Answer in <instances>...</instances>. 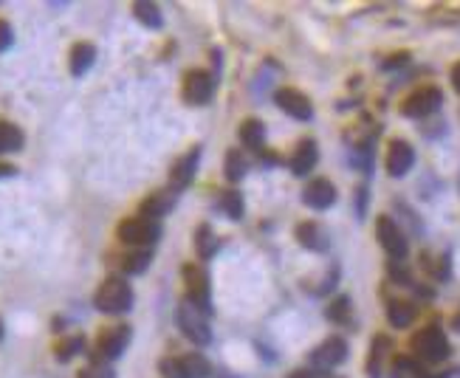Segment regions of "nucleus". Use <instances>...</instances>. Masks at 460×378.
Masks as SVG:
<instances>
[{
	"label": "nucleus",
	"instance_id": "bb28decb",
	"mask_svg": "<svg viewBox=\"0 0 460 378\" xmlns=\"http://www.w3.org/2000/svg\"><path fill=\"white\" fill-rule=\"evenodd\" d=\"M195 248H198V254H201L204 260H209V257L218 251V237L212 234V229L209 226H201L195 231Z\"/></svg>",
	"mask_w": 460,
	"mask_h": 378
},
{
	"label": "nucleus",
	"instance_id": "aec40b11",
	"mask_svg": "<svg viewBox=\"0 0 460 378\" xmlns=\"http://www.w3.org/2000/svg\"><path fill=\"white\" fill-rule=\"evenodd\" d=\"M23 145H26L23 130H20L17 125H11V122H0V155H6V152H20L23 150Z\"/></svg>",
	"mask_w": 460,
	"mask_h": 378
},
{
	"label": "nucleus",
	"instance_id": "e433bc0d",
	"mask_svg": "<svg viewBox=\"0 0 460 378\" xmlns=\"http://www.w3.org/2000/svg\"><path fill=\"white\" fill-rule=\"evenodd\" d=\"M365 204H367V189L362 187V189H359V218L365 215Z\"/></svg>",
	"mask_w": 460,
	"mask_h": 378
},
{
	"label": "nucleus",
	"instance_id": "393cba45",
	"mask_svg": "<svg viewBox=\"0 0 460 378\" xmlns=\"http://www.w3.org/2000/svg\"><path fill=\"white\" fill-rule=\"evenodd\" d=\"M246 169H249V164H246L243 152H240V150L226 152V167H224V172H226V178H229L231 184L243 181V178H246Z\"/></svg>",
	"mask_w": 460,
	"mask_h": 378
},
{
	"label": "nucleus",
	"instance_id": "20e7f679",
	"mask_svg": "<svg viewBox=\"0 0 460 378\" xmlns=\"http://www.w3.org/2000/svg\"><path fill=\"white\" fill-rule=\"evenodd\" d=\"M164 378H209L212 367L201 353H184L175 359H161L158 364Z\"/></svg>",
	"mask_w": 460,
	"mask_h": 378
},
{
	"label": "nucleus",
	"instance_id": "c9c22d12",
	"mask_svg": "<svg viewBox=\"0 0 460 378\" xmlns=\"http://www.w3.org/2000/svg\"><path fill=\"white\" fill-rule=\"evenodd\" d=\"M409 60V54H398V57H390V63H384V68H395V65H404Z\"/></svg>",
	"mask_w": 460,
	"mask_h": 378
},
{
	"label": "nucleus",
	"instance_id": "423d86ee",
	"mask_svg": "<svg viewBox=\"0 0 460 378\" xmlns=\"http://www.w3.org/2000/svg\"><path fill=\"white\" fill-rule=\"evenodd\" d=\"M178 327L184 330V336L195 345H209L212 342V330H209V322H207V313L198 310L192 303H181L178 308Z\"/></svg>",
	"mask_w": 460,
	"mask_h": 378
},
{
	"label": "nucleus",
	"instance_id": "4be33fe9",
	"mask_svg": "<svg viewBox=\"0 0 460 378\" xmlns=\"http://www.w3.org/2000/svg\"><path fill=\"white\" fill-rule=\"evenodd\" d=\"M150 260H153L150 248H136V251L122 257V271L125 274H145L150 268Z\"/></svg>",
	"mask_w": 460,
	"mask_h": 378
},
{
	"label": "nucleus",
	"instance_id": "7ed1b4c3",
	"mask_svg": "<svg viewBox=\"0 0 460 378\" xmlns=\"http://www.w3.org/2000/svg\"><path fill=\"white\" fill-rule=\"evenodd\" d=\"M116 234H119V240H122L125 246H133V248H150V246L158 243V237H161V224L139 215V218H127V221H122L119 229H116Z\"/></svg>",
	"mask_w": 460,
	"mask_h": 378
},
{
	"label": "nucleus",
	"instance_id": "2eb2a0df",
	"mask_svg": "<svg viewBox=\"0 0 460 378\" xmlns=\"http://www.w3.org/2000/svg\"><path fill=\"white\" fill-rule=\"evenodd\" d=\"M303 204L310 206V209H316V212L333 206L336 204V187L328 178H313L305 189H303Z\"/></svg>",
	"mask_w": 460,
	"mask_h": 378
},
{
	"label": "nucleus",
	"instance_id": "473e14b6",
	"mask_svg": "<svg viewBox=\"0 0 460 378\" xmlns=\"http://www.w3.org/2000/svg\"><path fill=\"white\" fill-rule=\"evenodd\" d=\"M390 277H392L395 283H401V285H409V268H407L401 260H392V263H390Z\"/></svg>",
	"mask_w": 460,
	"mask_h": 378
},
{
	"label": "nucleus",
	"instance_id": "a211bd4d",
	"mask_svg": "<svg viewBox=\"0 0 460 378\" xmlns=\"http://www.w3.org/2000/svg\"><path fill=\"white\" fill-rule=\"evenodd\" d=\"M297 240H300V246H305L310 251H325L330 246V234L313 221H305L297 226Z\"/></svg>",
	"mask_w": 460,
	"mask_h": 378
},
{
	"label": "nucleus",
	"instance_id": "39448f33",
	"mask_svg": "<svg viewBox=\"0 0 460 378\" xmlns=\"http://www.w3.org/2000/svg\"><path fill=\"white\" fill-rule=\"evenodd\" d=\"M130 325H113V327H105L96 339V350L90 359H99V362H113L125 353V347L130 345Z\"/></svg>",
	"mask_w": 460,
	"mask_h": 378
},
{
	"label": "nucleus",
	"instance_id": "b1692460",
	"mask_svg": "<svg viewBox=\"0 0 460 378\" xmlns=\"http://www.w3.org/2000/svg\"><path fill=\"white\" fill-rule=\"evenodd\" d=\"M387 319H390L392 327H407V325H412V319H415V308L409 303H390V308H387Z\"/></svg>",
	"mask_w": 460,
	"mask_h": 378
},
{
	"label": "nucleus",
	"instance_id": "5701e85b",
	"mask_svg": "<svg viewBox=\"0 0 460 378\" xmlns=\"http://www.w3.org/2000/svg\"><path fill=\"white\" fill-rule=\"evenodd\" d=\"M133 14L139 23H145L147 28H161L164 26V17H161V9L155 3H147V0H139L133 3Z\"/></svg>",
	"mask_w": 460,
	"mask_h": 378
},
{
	"label": "nucleus",
	"instance_id": "4c0bfd02",
	"mask_svg": "<svg viewBox=\"0 0 460 378\" xmlns=\"http://www.w3.org/2000/svg\"><path fill=\"white\" fill-rule=\"evenodd\" d=\"M452 85H455V90L460 93V63L452 65Z\"/></svg>",
	"mask_w": 460,
	"mask_h": 378
},
{
	"label": "nucleus",
	"instance_id": "1a4fd4ad",
	"mask_svg": "<svg viewBox=\"0 0 460 378\" xmlns=\"http://www.w3.org/2000/svg\"><path fill=\"white\" fill-rule=\"evenodd\" d=\"M376 234H379V243H382V248L392 257V260H404L407 257V251H409V243H407V237H404V231L398 229V224L392 221V218H387L382 215L379 218V224H376Z\"/></svg>",
	"mask_w": 460,
	"mask_h": 378
},
{
	"label": "nucleus",
	"instance_id": "a878e982",
	"mask_svg": "<svg viewBox=\"0 0 460 378\" xmlns=\"http://www.w3.org/2000/svg\"><path fill=\"white\" fill-rule=\"evenodd\" d=\"M85 350V339L82 336H68V339H63L57 347H54V356H57V362H71L74 356H79Z\"/></svg>",
	"mask_w": 460,
	"mask_h": 378
},
{
	"label": "nucleus",
	"instance_id": "72a5a7b5",
	"mask_svg": "<svg viewBox=\"0 0 460 378\" xmlns=\"http://www.w3.org/2000/svg\"><path fill=\"white\" fill-rule=\"evenodd\" d=\"M11 43H14V31H11V26H9L6 20H0V54H3Z\"/></svg>",
	"mask_w": 460,
	"mask_h": 378
},
{
	"label": "nucleus",
	"instance_id": "c756f323",
	"mask_svg": "<svg viewBox=\"0 0 460 378\" xmlns=\"http://www.w3.org/2000/svg\"><path fill=\"white\" fill-rule=\"evenodd\" d=\"M221 209L229 215L231 221H240L243 218V212H246V206H243V198H240V192H221Z\"/></svg>",
	"mask_w": 460,
	"mask_h": 378
},
{
	"label": "nucleus",
	"instance_id": "f03ea898",
	"mask_svg": "<svg viewBox=\"0 0 460 378\" xmlns=\"http://www.w3.org/2000/svg\"><path fill=\"white\" fill-rule=\"evenodd\" d=\"M412 353L418 362H427V364H441L449 359L452 347H449V339L441 327H424L412 336Z\"/></svg>",
	"mask_w": 460,
	"mask_h": 378
},
{
	"label": "nucleus",
	"instance_id": "7c9ffc66",
	"mask_svg": "<svg viewBox=\"0 0 460 378\" xmlns=\"http://www.w3.org/2000/svg\"><path fill=\"white\" fill-rule=\"evenodd\" d=\"M77 378H116L113 367L108 362H99V359H90L88 367H82L77 373Z\"/></svg>",
	"mask_w": 460,
	"mask_h": 378
},
{
	"label": "nucleus",
	"instance_id": "9b49d317",
	"mask_svg": "<svg viewBox=\"0 0 460 378\" xmlns=\"http://www.w3.org/2000/svg\"><path fill=\"white\" fill-rule=\"evenodd\" d=\"M215 96V76L209 71H189L184 76V99L189 105H207Z\"/></svg>",
	"mask_w": 460,
	"mask_h": 378
},
{
	"label": "nucleus",
	"instance_id": "4468645a",
	"mask_svg": "<svg viewBox=\"0 0 460 378\" xmlns=\"http://www.w3.org/2000/svg\"><path fill=\"white\" fill-rule=\"evenodd\" d=\"M198 161H201V150L192 147L187 155H181V158L172 164V169H169V189H172V192H181V189L189 187V181L195 178Z\"/></svg>",
	"mask_w": 460,
	"mask_h": 378
},
{
	"label": "nucleus",
	"instance_id": "dca6fc26",
	"mask_svg": "<svg viewBox=\"0 0 460 378\" xmlns=\"http://www.w3.org/2000/svg\"><path fill=\"white\" fill-rule=\"evenodd\" d=\"M175 201H178V195H175L172 189H158V192H153L150 198H145V201H142L139 212H142V218L158 221V218H164V215L175 206Z\"/></svg>",
	"mask_w": 460,
	"mask_h": 378
},
{
	"label": "nucleus",
	"instance_id": "ea45409f",
	"mask_svg": "<svg viewBox=\"0 0 460 378\" xmlns=\"http://www.w3.org/2000/svg\"><path fill=\"white\" fill-rule=\"evenodd\" d=\"M452 327H455V330H458V333H460V313H458V316H455V319H452Z\"/></svg>",
	"mask_w": 460,
	"mask_h": 378
},
{
	"label": "nucleus",
	"instance_id": "ddd939ff",
	"mask_svg": "<svg viewBox=\"0 0 460 378\" xmlns=\"http://www.w3.org/2000/svg\"><path fill=\"white\" fill-rule=\"evenodd\" d=\"M387 172L392 175V178H401V175H407L409 169H412V164H415V150H412V145L409 142H404V139H395V142H390V150H387Z\"/></svg>",
	"mask_w": 460,
	"mask_h": 378
},
{
	"label": "nucleus",
	"instance_id": "412c9836",
	"mask_svg": "<svg viewBox=\"0 0 460 378\" xmlns=\"http://www.w3.org/2000/svg\"><path fill=\"white\" fill-rule=\"evenodd\" d=\"M237 136H240V142H243L246 147L257 150V147H263V142H266V125L257 122V119H246V122L237 127Z\"/></svg>",
	"mask_w": 460,
	"mask_h": 378
},
{
	"label": "nucleus",
	"instance_id": "f704fd0d",
	"mask_svg": "<svg viewBox=\"0 0 460 378\" xmlns=\"http://www.w3.org/2000/svg\"><path fill=\"white\" fill-rule=\"evenodd\" d=\"M288 378H319V373L313 367H303V370H294Z\"/></svg>",
	"mask_w": 460,
	"mask_h": 378
},
{
	"label": "nucleus",
	"instance_id": "6e6552de",
	"mask_svg": "<svg viewBox=\"0 0 460 378\" xmlns=\"http://www.w3.org/2000/svg\"><path fill=\"white\" fill-rule=\"evenodd\" d=\"M441 105H444V93H441L435 85H427V88H418L415 93H409V96L404 99L401 113L409 116V119H427V116H432Z\"/></svg>",
	"mask_w": 460,
	"mask_h": 378
},
{
	"label": "nucleus",
	"instance_id": "f257e3e1",
	"mask_svg": "<svg viewBox=\"0 0 460 378\" xmlns=\"http://www.w3.org/2000/svg\"><path fill=\"white\" fill-rule=\"evenodd\" d=\"M93 305L96 310L102 313H110V316H119V313H127L133 308V288L125 277H108L96 294H93Z\"/></svg>",
	"mask_w": 460,
	"mask_h": 378
},
{
	"label": "nucleus",
	"instance_id": "58836bf2",
	"mask_svg": "<svg viewBox=\"0 0 460 378\" xmlns=\"http://www.w3.org/2000/svg\"><path fill=\"white\" fill-rule=\"evenodd\" d=\"M14 172H17V169H14L11 164H0V178H11Z\"/></svg>",
	"mask_w": 460,
	"mask_h": 378
},
{
	"label": "nucleus",
	"instance_id": "2f4dec72",
	"mask_svg": "<svg viewBox=\"0 0 460 378\" xmlns=\"http://www.w3.org/2000/svg\"><path fill=\"white\" fill-rule=\"evenodd\" d=\"M384 350H390V342L379 336L376 342H373V356H370V373H379V362L384 359Z\"/></svg>",
	"mask_w": 460,
	"mask_h": 378
},
{
	"label": "nucleus",
	"instance_id": "f8f14e48",
	"mask_svg": "<svg viewBox=\"0 0 460 378\" xmlns=\"http://www.w3.org/2000/svg\"><path fill=\"white\" fill-rule=\"evenodd\" d=\"M274 105H277L280 110H286L288 116L300 119V122H308V119L313 116L310 99H308L303 90H297V88H280V90L274 93Z\"/></svg>",
	"mask_w": 460,
	"mask_h": 378
},
{
	"label": "nucleus",
	"instance_id": "cd10ccee",
	"mask_svg": "<svg viewBox=\"0 0 460 378\" xmlns=\"http://www.w3.org/2000/svg\"><path fill=\"white\" fill-rule=\"evenodd\" d=\"M421 263L424 268L435 277V280H446L449 277V254H441V257H432V254H421Z\"/></svg>",
	"mask_w": 460,
	"mask_h": 378
},
{
	"label": "nucleus",
	"instance_id": "0eeeda50",
	"mask_svg": "<svg viewBox=\"0 0 460 378\" xmlns=\"http://www.w3.org/2000/svg\"><path fill=\"white\" fill-rule=\"evenodd\" d=\"M184 283H187V303H192L198 310H204L207 316L212 313V303H209V277L201 266L187 263L184 266Z\"/></svg>",
	"mask_w": 460,
	"mask_h": 378
},
{
	"label": "nucleus",
	"instance_id": "f3484780",
	"mask_svg": "<svg viewBox=\"0 0 460 378\" xmlns=\"http://www.w3.org/2000/svg\"><path fill=\"white\" fill-rule=\"evenodd\" d=\"M316 161H319V147H316V142H313V139H303V142L297 145L294 155H291L288 167H291L294 175H308V172L316 167Z\"/></svg>",
	"mask_w": 460,
	"mask_h": 378
},
{
	"label": "nucleus",
	"instance_id": "c85d7f7f",
	"mask_svg": "<svg viewBox=\"0 0 460 378\" xmlns=\"http://www.w3.org/2000/svg\"><path fill=\"white\" fill-rule=\"evenodd\" d=\"M350 297H336L333 303L328 305V310H325V316L330 319V322H336V325H345L347 319H350Z\"/></svg>",
	"mask_w": 460,
	"mask_h": 378
},
{
	"label": "nucleus",
	"instance_id": "a19ab883",
	"mask_svg": "<svg viewBox=\"0 0 460 378\" xmlns=\"http://www.w3.org/2000/svg\"><path fill=\"white\" fill-rule=\"evenodd\" d=\"M0 339H3V322H0Z\"/></svg>",
	"mask_w": 460,
	"mask_h": 378
},
{
	"label": "nucleus",
	"instance_id": "9d476101",
	"mask_svg": "<svg viewBox=\"0 0 460 378\" xmlns=\"http://www.w3.org/2000/svg\"><path fill=\"white\" fill-rule=\"evenodd\" d=\"M347 359V342L342 336H330L325 339L313 353H310V364L313 370H330L336 364H342Z\"/></svg>",
	"mask_w": 460,
	"mask_h": 378
},
{
	"label": "nucleus",
	"instance_id": "6ab92c4d",
	"mask_svg": "<svg viewBox=\"0 0 460 378\" xmlns=\"http://www.w3.org/2000/svg\"><path fill=\"white\" fill-rule=\"evenodd\" d=\"M93 60H96V48L90 43H77L71 48V74L74 76L88 74L90 65H93Z\"/></svg>",
	"mask_w": 460,
	"mask_h": 378
}]
</instances>
